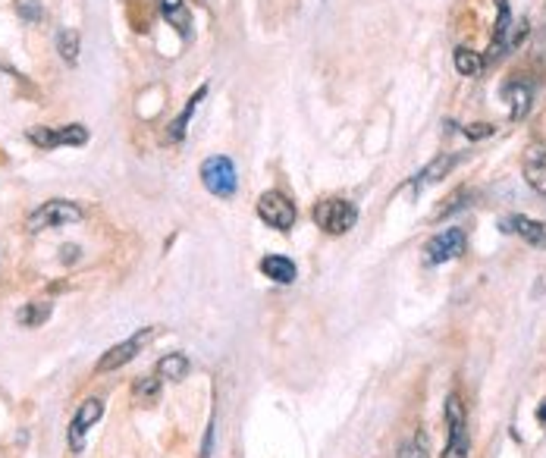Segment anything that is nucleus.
I'll list each match as a JSON object with an SVG mask.
<instances>
[{
	"mask_svg": "<svg viewBox=\"0 0 546 458\" xmlns=\"http://www.w3.org/2000/svg\"><path fill=\"white\" fill-rule=\"evenodd\" d=\"M85 217L82 205L76 201H67V198H51L44 205H38L26 220V229L28 233H44V229H60V226H69V223H79Z\"/></svg>",
	"mask_w": 546,
	"mask_h": 458,
	"instance_id": "f257e3e1",
	"label": "nucleus"
},
{
	"mask_svg": "<svg viewBox=\"0 0 546 458\" xmlns=\"http://www.w3.org/2000/svg\"><path fill=\"white\" fill-rule=\"evenodd\" d=\"M201 182L213 198H233L236 189H239V173H236V164L227 154H213L201 164Z\"/></svg>",
	"mask_w": 546,
	"mask_h": 458,
	"instance_id": "f03ea898",
	"label": "nucleus"
},
{
	"mask_svg": "<svg viewBox=\"0 0 546 458\" xmlns=\"http://www.w3.org/2000/svg\"><path fill=\"white\" fill-rule=\"evenodd\" d=\"M314 223H317V229H324V233L342 236L358 223V207L346 198H326L314 207Z\"/></svg>",
	"mask_w": 546,
	"mask_h": 458,
	"instance_id": "7ed1b4c3",
	"label": "nucleus"
},
{
	"mask_svg": "<svg viewBox=\"0 0 546 458\" xmlns=\"http://www.w3.org/2000/svg\"><path fill=\"white\" fill-rule=\"evenodd\" d=\"M446 427H449V443L443 449V458H468L471 452V437H468V418L465 406H462L459 392L446 398Z\"/></svg>",
	"mask_w": 546,
	"mask_h": 458,
	"instance_id": "20e7f679",
	"label": "nucleus"
},
{
	"mask_svg": "<svg viewBox=\"0 0 546 458\" xmlns=\"http://www.w3.org/2000/svg\"><path fill=\"white\" fill-rule=\"evenodd\" d=\"M258 217L267 226H273V229L289 233L295 226V220H299V213H295V205L283 192H264L258 198Z\"/></svg>",
	"mask_w": 546,
	"mask_h": 458,
	"instance_id": "39448f33",
	"label": "nucleus"
},
{
	"mask_svg": "<svg viewBox=\"0 0 546 458\" xmlns=\"http://www.w3.org/2000/svg\"><path fill=\"white\" fill-rule=\"evenodd\" d=\"M154 336H157V330H154V326H141V330L135 333V336H129L126 342H120V346H114V349H107L104 358L98 361V374L120 371V367L129 365V361H132L135 355H139Z\"/></svg>",
	"mask_w": 546,
	"mask_h": 458,
	"instance_id": "423d86ee",
	"label": "nucleus"
},
{
	"mask_svg": "<svg viewBox=\"0 0 546 458\" xmlns=\"http://www.w3.org/2000/svg\"><path fill=\"white\" fill-rule=\"evenodd\" d=\"M100 418H104V398H85V402L76 408L73 421H69V449L73 452L85 449L88 427H94Z\"/></svg>",
	"mask_w": 546,
	"mask_h": 458,
	"instance_id": "0eeeda50",
	"label": "nucleus"
},
{
	"mask_svg": "<svg viewBox=\"0 0 546 458\" xmlns=\"http://www.w3.org/2000/svg\"><path fill=\"white\" fill-rule=\"evenodd\" d=\"M468 248V236L462 229H443L437 233L430 242H427L424 254H427V264H446V261H455L462 258Z\"/></svg>",
	"mask_w": 546,
	"mask_h": 458,
	"instance_id": "6e6552de",
	"label": "nucleus"
},
{
	"mask_svg": "<svg viewBox=\"0 0 546 458\" xmlns=\"http://www.w3.org/2000/svg\"><path fill=\"white\" fill-rule=\"evenodd\" d=\"M28 141L38 148H63V145H85L88 141V129L73 123V126H60V129H44L35 126L28 129Z\"/></svg>",
	"mask_w": 546,
	"mask_h": 458,
	"instance_id": "1a4fd4ad",
	"label": "nucleus"
},
{
	"mask_svg": "<svg viewBox=\"0 0 546 458\" xmlns=\"http://www.w3.org/2000/svg\"><path fill=\"white\" fill-rule=\"evenodd\" d=\"M506 233H518L521 239L527 242V245L534 248H546V223L543 220H534V217H521V213H515V217L506 220Z\"/></svg>",
	"mask_w": 546,
	"mask_h": 458,
	"instance_id": "9d476101",
	"label": "nucleus"
},
{
	"mask_svg": "<svg viewBox=\"0 0 546 458\" xmlns=\"http://www.w3.org/2000/svg\"><path fill=\"white\" fill-rule=\"evenodd\" d=\"M261 273H264L267 279H273V283L289 285V283H295L299 267H295V261L286 258V254H267V258L261 261Z\"/></svg>",
	"mask_w": 546,
	"mask_h": 458,
	"instance_id": "9b49d317",
	"label": "nucleus"
},
{
	"mask_svg": "<svg viewBox=\"0 0 546 458\" xmlns=\"http://www.w3.org/2000/svg\"><path fill=\"white\" fill-rule=\"evenodd\" d=\"M496 10H500V22H496L494 41H490V51H486V63H494L496 57H502V51L509 47V32H512V16H509L506 0H496Z\"/></svg>",
	"mask_w": 546,
	"mask_h": 458,
	"instance_id": "f8f14e48",
	"label": "nucleus"
},
{
	"mask_svg": "<svg viewBox=\"0 0 546 458\" xmlns=\"http://www.w3.org/2000/svg\"><path fill=\"white\" fill-rule=\"evenodd\" d=\"M160 13H164V20H167L182 38L192 35V13H189L186 0H160Z\"/></svg>",
	"mask_w": 546,
	"mask_h": 458,
	"instance_id": "ddd939ff",
	"label": "nucleus"
},
{
	"mask_svg": "<svg viewBox=\"0 0 546 458\" xmlns=\"http://www.w3.org/2000/svg\"><path fill=\"white\" fill-rule=\"evenodd\" d=\"M462 160V154H440L437 160H430V164L421 170L418 176H414V182L418 186H430V182H440V180H446L449 173H453V166L459 164Z\"/></svg>",
	"mask_w": 546,
	"mask_h": 458,
	"instance_id": "4468645a",
	"label": "nucleus"
},
{
	"mask_svg": "<svg viewBox=\"0 0 546 458\" xmlns=\"http://www.w3.org/2000/svg\"><path fill=\"white\" fill-rule=\"evenodd\" d=\"M525 180H527V186H531L534 192L546 198V160H543V148H540V145L531 148V154H527Z\"/></svg>",
	"mask_w": 546,
	"mask_h": 458,
	"instance_id": "2eb2a0df",
	"label": "nucleus"
},
{
	"mask_svg": "<svg viewBox=\"0 0 546 458\" xmlns=\"http://www.w3.org/2000/svg\"><path fill=\"white\" fill-rule=\"evenodd\" d=\"M205 94H207V85H201L198 92H195L192 98L186 100V110H182L180 117H176V120L167 126V139H170V141H182V139H186V129H189V123H192L195 110H198V104L205 100Z\"/></svg>",
	"mask_w": 546,
	"mask_h": 458,
	"instance_id": "dca6fc26",
	"label": "nucleus"
},
{
	"mask_svg": "<svg viewBox=\"0 0 546 458\" xmlns=\"http://www.w3.org/2000/svg\"><path fill=\"white\" fill-rule=\"evenodd\" d=\"M189 371H192V365H189V358L182 352H173V355H164V358L157 361V377L160 380H173V383H180V380L189 377Z\"/></svg>",
	"mask_w": 546,
	"mask_h": 458,
	"instance_id": "f3484780",
	"label": "nucleus"
},
{
	"mask_svg": "<svg viewBox=\"0 0 546 458\" xmlns=\"http://www.w3.org/2000/svg\"><path fill=\"white\" fill-rule=\"evenodd\" d=\"M502 94H506V100L512 104V120H521L527 113V107H531V85H525L521 79H512L502 88Z\"/></svg>",
	"mask_w": 546,
	"mask_h": 458,
	"instance_id": "a211bd4d",
	"label": "nucleus"
},
{
	"mask_svg": "<svg viewBox=\"0 0 546 458\" xmlns=\"http://www.w3.org/2000/svg\"><path fill=\"white\" fill-rule=\"evenodd\" d=\"M160 383H164V380H160L157 374L135 380V383H132V402H135V406H151L154 398L160 396Z\"/></svg>",
	"mask_w": 546,
	"mask_h": 458,
	"instance_id": "6ab92c4d",
	"label": "nucleus"
},
{
	"mask_svg": "<svg viewBox=\"0 0 546 458\" xmlns=\"http://www.w3.org/2000/svg\"><path fill=\"white\" fill-rule=\"evenodd\" d=\"M57 53H60L63 63H69V67L79 63V32L76 28H60L57 32Z\"/></svg>",
	"mask_w": 546,
	"mask_h": 458,
	"instance_id": "aec40b11",
	"label": "nucleus"
},
{
	"mask_svg": "<svg viewBox=\"0 0 546 458\" xmlns=\"http://www.w3.org/2000/svg\"><path fill=\"white\" fill-rule=\"evenodd\" d=\"M51 314H53V308H51V301H32V305H26L20 311V324L26 326V330H35V326H41V324H47L51 320Z\"/></svg>",
	"mask_w": 546,
	"mask_h": 458,
	"instance_id": "412c9836",
	"label": "nucleus"
},
{
	"mask_svg": "<svg viewBox=\"0 0 546 458\" xmlns=\"http://www.w3.org/2000/svg\"><path fill=\"white\" fill-rule=\"evenodd\" d=\"M453 60H455V69H459L462 76H478L480 69H484V63H486L480 53L471 51V47H455Z\"/></svg>",
	"mask_w": 546,
	"mask_h": 458,
	"instance_id": "4be33fe9",
	"label": "nucleus"
},
{
	"mask_svg": "<svg viewBox=\"0 0 546 458\" xmlns=\"http://www.w3.org/2000/svg\"><path fill=\"white\" fill-rule=\"evenodd\" d=\"M396 458H427V437L424 433H418L414 439L402 443L399 452H396Z\"/></svg>",
	"mask_w": 546,
	"mask_h": 458,
	"instance_id": "5701e85b",
	"label": "nucleus"
},
{
	"mask_svg": "<svg viewBox=\"0 0 546 458\" xmlns=\"http://www.w3.org/2000/svg\"><path fill=\"white\" fill-rule=\"evenodd\" d=\"M20 16H26L28 22H38L41 20V7L35 0H20Z\"/></svg>",
	"mask_w": 546,
	"mask_h": 458,
	"instance_id": "b1692460",
	"label": "nucleus"
},
{
	"mask_svg": "<svg viewBox=\"0 0 546 458\" xmlns=\"http://www.w3.org/2000/svg\"><path fill=\"white\" fill-rule=\"evenodd\" d=\"M496 129L490 126V123H471V126L465 129V135L468 139H486V135H494Z\"/></svg>",
	"mask_w": 546,
	"mask_h": 458,
	"instance_id": "393cba45",
	"label": "nucleus"
},
{
	"mask_svg": "<svg viewBox=\"0 0 546 458\" xmlns=\"http://www.w3.org/2000/svg\"><path fill=\"white\" fill-rule=\"evenodd\" d=\"M63 261H67V264H69V261H79V248H76V245L63 248Z\"/></svg>",
	"mask_w": 546,
	"mask_h": 458,
	"instance_id": "a878e982",
	"label": "nucleus"
},
{
	"mask_svg": "<svg viewBox=\"0 0 546 458\" xmlns=\"http://www.w3.org/2000/svg\"><path fill=\"white\" fill-rule=\"evenodd\" d=\"M537 418H540V421H543V424H546V402H543V406H540V412H537Z\"/></svg>",
	"mask_w": 546,
	"mask_h": 458,
	"instance_id": "bb28decb",
	"label": "nucleus"
}]
</instances>
